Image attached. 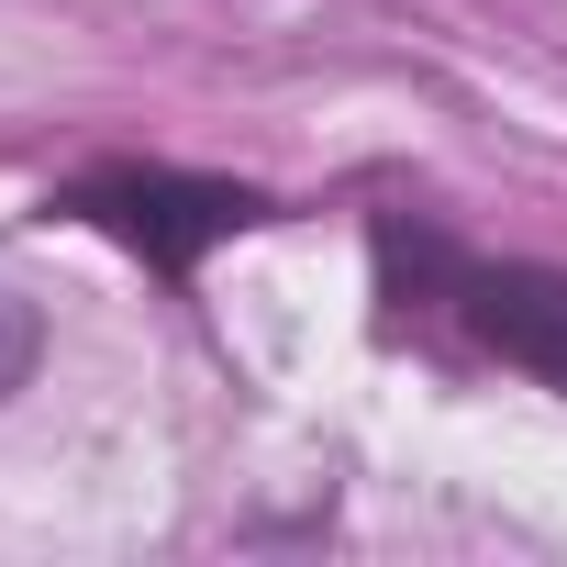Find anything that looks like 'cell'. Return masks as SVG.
Returning a JSON list of instances; mask_svg holds the SVG:
<instances>
[{
  "mask_svg": "<svg viewBox=\"0 0 567 567\" xmlns=\"http://www.w3.org/2000/svg\"><path fill=\"white\" fill-rule=\"evenodd\" d=\"M79 212H90V223H112L123 245H145L156 267H189L200 245H223L234 223H256V200H245V189H223V178H90V189H79Z\"/></svg>",
  "mask_w": 567,
  "mask_h": 567,
  "instance_id": "1",
  "label": "cell"
},
{
  "mask_svg": "<svg viewBox=\"0 0 567 567\" xmlns=\"http://www.w3.org/2000/svg\"><path fill=\"white\" fill-rule=\"evenodd\" d=\"M478 334L523 368V379H556L567 390V267H489L467 290Z\"/></svg>",
  "mask_w": 567,
  "mask_h": 567,
  "instance_id": "2",
  "label": "cell"
},
{
  "mask_svg": "<svg viewBox=\"0 0 567 567\" xmlns=\"http://www.w3.org/2000/svg\"><path fill=\"white\" fill-rule=\"evenodd\" d=\"M34 357H45V323H34V301H0V401H12V390L34 379Z\"/></svg>",
  "mask_w": 567,
  "mask_h": 567,
  "instance_id": "3",
  "label": "cell"
}]
</instances>
